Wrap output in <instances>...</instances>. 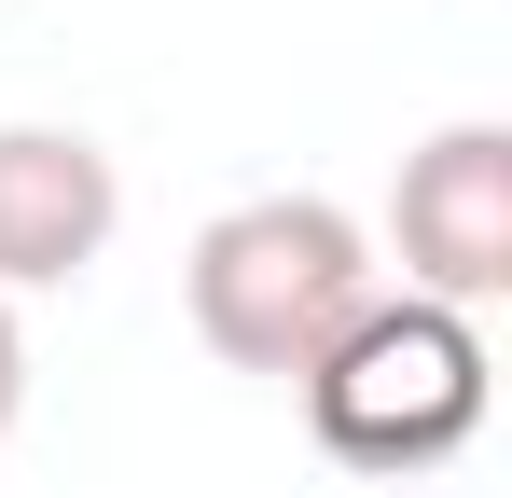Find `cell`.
<instances>
[{"mask_svg": "<svg viewBox=\"0 0 512 498\" xmlns=\"http://www.w3.org/2000/svg\"><path fill=\"white\" fill-rule=\"evenodd\" d=\"M28 415V332H14V305H0V429Z\"/></svg>", "mask_w": 512, "mask_h": 498, "instance_id": "cell-5", "label": "cell"}, {"mask_svg": "<svg viewBox=\"0 0 512 498\" xmlns=\"http://www.w3.org/2000/svg\"><path fill=\"white\" fill-rule=\"evenodd\" d=\"M388 249H402V291L485 319L512 291V125H429L402 180H388Z\"/></svg>", "mask_w": 512, "mask_h": 498, "instance_id": "cell-3", "label": "cell"}, {"mask_svg": "<svg viewBox=\"0 0 512 498\" xmlns=\"http://www.w3.org/2000/svg\"><path fill=\"white\" fill-rule=\"evenodd\" d=\"M111 236H125V166L84 125H0V305L97 277Z\"/></svg>", "mask_w": 512, "mask_h": 498, "instance_id": "cell-4", "label": "cell"}, {"mask_svg": "<svg viewBox=\"0 0 512 498\" xmlns=\"http://www.w3.org/2000/svg\"><path fill=\"white\" fill-rule=\"evenodd\" d=\"M374 291H388V263L360 236V208H333V194H236L208 236L180 249L194 346H208L222 374H263V388H305L319 346H333Z\"/></svg>", "mask_w": 512, "mask_h": 498, "instance_id": "cell-1", "label": "cell"}, {"mask_svg": "<svg viewBox=\"0 0 512 498\" xmlns=\"http://www.w3.org/2000/svg\"><path fill=\"white\" fill-rule=\"evenodd\" d=\"M485 319L416 305V291H374L360 319L319 346L305 374V429L333 443L346 471H443L471 429H485Z\"/></svg>", "mask_w": 512, "mask_h": 498, "instance_id": "cell-2", "label": "cell"}]
</instances>
